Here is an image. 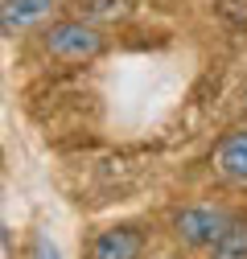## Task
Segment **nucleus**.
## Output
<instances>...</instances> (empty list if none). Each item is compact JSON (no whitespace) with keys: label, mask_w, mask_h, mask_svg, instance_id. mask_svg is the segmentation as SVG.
Masks as SVG:
<instances>
[{"label":"nucleus","mask_w":247,"mask_h":259,"mask_svg":"<svg viewBox=\"0 0 247 259\" xmlns=\"http://www.w3.org/2000/svg\"><path fill=\"white\" fill-rule=\"evenodd\" d=\"M46 50L58 62H91L103 54V33L91 21H58L46 33Z\"/></svg>","instance_id":"nucleus-1"},{"label":"nucleus","mask_w":247,"mask_h":259,"mask_svg":"<svg viewBox=\"0 0 247 259\" xmlns=\"http://www.w3.org/2000/svg\"><path fill=\"white\" fill-rule=\"evenodd\" d=\"M227 222H231V214H223V210L190 206V210H181V214L173 218V235H177L185 247H214V239L227 231Z\"/></svg>","instance_id":"nucleus-2"},{"label":"nucleus","mask_w":247,"mask_h":259,"mask_svg":"<svg viewBox=\"0 0 247 259\" xmlns=\"http://www.w3.org/2000/svg\"><path fill=\"white\" fill-rule=\"evenodd\" d=\"M144 255V235L136 226H107L91 239L87 259H140Z\"/></svg>","instance_id":"nucleus-3"},{"label":"nucleus","mask_w":247,"mask_h":259,"mask_svg":"<svg viewBox=\"0 0 247 259\" xmlns=\"http://www.w3.org/2000/svg\"><path fill=\"white\" fill-rule=\"evenodd\" d=\"M214 165H219V173L227 181L247 185V127H235V132H227L219 140V148H214Z\"/></svg>","instance_id":"nucleus-4"},{"label":"nucleus","mask_w":247,"mask_h":259,"mask_svg":"<svg viewBox=\"0 0 247 259\" xmlns=\"http://www.w3.org/2000/svg\"><path fill=\"white\" fill-rule=\"evenodd\" d=\"M54 5L58 0H5V13H0L5 33H21V29H29V25H42L54 13Z\"/></svg>","instance_id":"nucleus-5"},{"label":"nucleus","mask_w":247,"mask_h":259,"mask_svg":"<svg viewBox=\"0 0 247 259\" xmlns=\"http://www.w3.org/2000/svg\"><path fill=\"white\" fill-rule=\"evenodd\" d=\"M210 259H247V218L227 222V231L210 247Z\"/></svg>","instance_id":"nucleus-6"},{"label":"nucleus","mask_w":247,"mask_h":259,"mask_svg":"<svg viewBox=\"0 0 247 259\" xmlns=\"http://www.w3.org/2000/svg\"><path fill=\"white\" fill-rule=\"evenodd\" d=\"M128 13V0H87V17H124Z\"/></svg>","instance_id":"nucleus-7"},{"label":"nucleus","mask_w":247,"mask_h":259,"mask_svg":"<svg viewBox=\"0 0 247 259\" xmlns=\"http://www.w3.org/2000/svg\"><path fill=\"white\" fill-rule=\"evenodd\" d=\"M33 259H58V251H54V243H46V239H37V243H33Z\"/></svg>","instance_id":"nucleus-8"}]
</instances>
